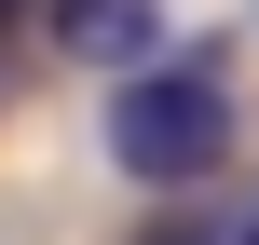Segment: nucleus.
<instances>
[{
    "label": "nucleus",
    "instance_id": "obj_1",
    "mask_svg": "<svg viewBox=\"0 0 259 245\" xmlns=\"http://www.w3.org/2000/svg\"><path fill=\"white\" fill-rule=\"evenodd\" d=\"M109 164H123L137 191H205V177L232 164V82H219V55H150V68H123V82H109Z\"/></svg>",
    "mask_w": 259,
    "mask_h": 245
},
{
    "label": "nucleus",
    "instance_id": "obj_2",
    "mask_svg": "<svg viewBox=\"0 0 259 245\" xmlns=\"http://www.w3.org/2000/svg\"><path fill=\"white\" fill-rule=\"evenodd\" d=\"M68 68H150L164 55V0H41Z\"/></svg>",
    "mask_w": 259,
    "mask_h": 245
},
{
    "label": "nucleus",
    "instance_id": "obj_3",
    "mask_svg": "<svg viewBox=\"0 0 259 245\" xmlns=\"http://www.w3.org/2000/svg\"><path fill=\"white\" fill-rule=\"evenodd\" d=\"M232 245H259V218H246V232H232Z\"/></svg>",
    "mask_w": 259,
    "mask_h": 245
}]
</instances>
